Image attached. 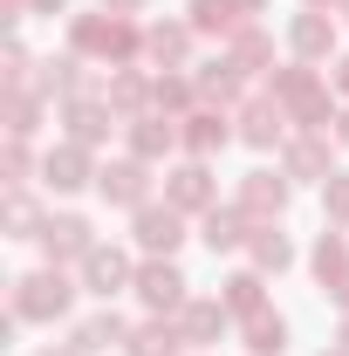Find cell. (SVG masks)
Wrapping results in <instances>:
<instances>
[{
  "mask_svg": "<svg viewBox=\"0 0 349 356\" xmlns=\"http://www.w3.org/2000/svg\"><path fill=\"white\" fill-rule=\"evenodd\" d=\"M69 55H83V62H110V69H131L137 55H144V28H137L131 14H69Z\"/></svg>",
  "mask_w": 349,
  "mask_h": 356,
  "instance_id": "cell-1",
  "label": "cell"
},
{
  "mask_svg": "<svg viewBox=\"0 0 349 356\" xmlns=\"http://www.w3.org/2000/svg\"><path fill=\"white\" fill-rule=\"evenodd\" d=\"M267 96H274L302 131H329V124H336V103H329V83L315 76V62H288V69H274V76H267Z\"/></svg>",
  "mask_w": 349,
  "mask_h": 356,
  "instance_id": "cell-2",
  "label": "cell"
},
{
  "mask_svg": "<svg viewBox=\"0 0 349 356\" xmlns=\"http://www.w3.org/2000/svg\"><path fill=\"white\" fill-rule=\"evenodd\" d=\"M7 309L21 315V322H62V315L76 309V281L62 274V267H35V274H21L14 281V295H7Z\"/></svg>",
  "mask_w": 349,
  "mask_h": 356,
  "instance_id": "cell-3",
  "label": "cell"
},
{
  "mask_svg": "<svg viewBox=\"0 0 349 356\" xmlns=\"http://www.w3.org/2000/svg\"><path fill=\"white\" fill-rule=\"evenodd\" d=\"M131 240H137L144 261H172L178 247H185V213H178L172 199H151V206L131 213Z\"/></svg>",
  "mask_w": 349,
  "mask_h": 356,
  "instance_id": "cell-4",
  "label": "cell"
},
{
  "mask_svg": "<svg viewBox=\"0 0 349 356\" xmlns=\"http://www.w3.org/2000/svg\"><path fill=\"white\" fill-rule=\"evenodd\" d=\"M288 192H295V178H288V172H267V165H254V172L233 185V206H240L254 226H274L281 213H288Z\"/></svg>",
  "mask_w": 349,
  "mask_h": 356,
  "instance_id": "cell-5",
  "label": "cell"
},
{
  "mask_svg": "<svg viewBox=\"0 0 349 356\" xmlns=\"http://www.w3.org/2000/svg\"><path fill=\"white\" fill-rule=\"evenodd\" d=\"M131 295H137V302H144L151 315H178L185 302H192V281L178 274V261H137Z\"/></svg>",
  "mask_w": 349,
  "mask_h": 356,
  "instance_id": "cell-6",
  "label": "cell"
},
{
  "mask_svg": "<svg viewBox=\"0 0 349 356\" xmlns=\"http://www.w3.org/2000/svg\"><path fill=\"white\" fill-rule=\"evenodd\" d=\"M96 192H103V206H124V213H137V206H151V165L124 151V158L96 165Z\"/></svg>",
  "mask_w": 349,
  "mask_h": 356,
  "instance_id": "cell-7",
  "label": "cell"
},
{
  "mask_svg": "<svg viewBox=\"0 0 349 356\" xmlns=\"http://www.w3.org/2000/svg\"><path fill=\"white\" fill-rule=\"evenodd\" d=\"M165 199H172L178 213L206 220V213L219 206V178H213V165H206V158H185V165H172V172H165Z\"/></svg>",
  "mask_w": 349,
  "mask_h": 356,
  "instance_id": "cell-8",
  "label": "cell"
},
{
  "mask_svg": "<svg viewBox=\"0 0 349 356\" xmlns=\"http://www.w3.org/2000/svg\"><path fill=\"white\" fill-rule=\"evenodd\" d=\"M35 247H42L48 267H69V261H83L89 247H96V226H89L83 213H48L42 233H35Z\"/></svg>",
  "mask_w": 349,
  "mask_h": 356,
  "instance_id": "cell-9",
  "label": "cell"
},
{
  "mask_svg": "<svg viewBox=\"0 0 349 356\" xmlns=\"http://www.w3.org/2000/svg\"><path fill=\"white\" fill-rule=\"evenodd\" d=\"M76 274H83V288H89V295H103V302H110V295H124V288L137 281V261L124 254V247L96 240V247H89L83 261H76Z\"/></svg>",
  "mask_w": 349,
  "mask_h": 356,
  "instance_id": "cell-10",
  "label": "cell"
},
{
  "mask_svg": "<svg viewBox=\"0 0 349 356\" xmlns=\"http://www.w3.org/2000/svg\"><path fill=\"white\" fill-rule=\"evenodd\" d=\"M281 172L295 178V185H329V178H336V144L322 131L288 137V144H281Z\"/></svg>",
  "mask_w": 349,
  "mask_h": 356,
  "instance_id": "cell-11",
  "label": "cell"
},
{
  "mask_svg": "<svg viewBox=\"0 0 349 356\" xmlns=\"http://www.w3.org/2000/svg\"><path fill=\"white\" fill-rule=\"evenodd\" d=\"M178 137H185V158H206V165H213L219 151L240 137V124H233V110H206V103H199L192 117H178Z\"/></svg>",
  "mask_w": 349,
  "mask_h": 356,
  "instance_id": "cell-12",
  "label": "cell"
},
{
  "mask_svg": "<svg viewBox=\"0 0 349 356\" xmlns=\"http://www.w3.org/2000/svg\"><path fill=\"white\" fill-rule=\"evenodd\" d=\"M124 151H131V158H144V165H158V158L185 151L178 117H165V110H144V117H131V124H124Z\"/></svg>",
  "mask_w": 349,
  "mask_h": 356,
  "instance_id": "cell-13",
  "label": "cell"
},
{
  "mask_svg": "<svg viewBox=\"0 0 349 356\" xmlns=\"http://www.w3.org/2000/svg\"><path fill=\"white\" fill-rule=\"evenodd\" d=\"M233 124H240V144H254V151H281V144H288V124H295V117H288V110H281L274 96H247Z\"/></svg>",
  "mask_w": 349,
  "mask_h": 356,
  "instance_id": "cell-14",
  "label": "cell"
},
{
  "mask_svg": "<svg viewBox=\"0 0 349 356\" xmlns=\"http://www.w3.org/2000/svg\"><path fill=\"white\" fill-rule=\"evenodd\" d=\"M172 322H178V336H185V350H206V343H219V336L233 329V309H226L219 295H192Z\"/></svg>",
  "mask_w": 349,
  "mask_h": 356,
  "instance_id": "cell-15",
  "label": "cell"
},
{
  "mask_svg": "<svg viewBox=\"0 0 349 356\" xmlns=\"http://www.w3.org/2000/svg\"><path fill=\"white\" fill-rule=\"evenodd\" d=\"M42 185L55 192V199H69V192H83V185H96V165H89V144H55L42 158Z\"/></svg>",
  "mask_w": 349,
  "mask_h": 356,
  "instance_id": "cell-16",
  "label": "cell"
},
{
  "mask_svg": "<svg viewBox=\"0 0 349 356\" xmlns=\"http://www.w3.org/2000/svg\"><path fill=\"white\" fill-rule=\"evenodd\" d=\"M62 124H69V144H89V151H96V144L117 131L124 117H117V110L89 89V96H69V103H62Z\"/></svg>",
  "mask_w": 349,
  "mask_h": 356,
  "instance_id": "cell-17",
  "label": "cell"
},
{
  "mask_svg": "<svg viewBox=\"0 0 349 356\" xmlns=\"http://www.w3.org/2000/svg\"><path fill=\"white\" fill-rule=\"evenodd\" d=\"M288 48H295V62H329V55H336V14L302 7V14L288 21Z\"/></svg>",
  "mask_w": 349,
  "mask_h": 356,
  "instance_id": "cell-18",
  "label": "cell"
},
{
  "mask_svg": "<svg viewBox=\"0 0 349 356\" xmlns=\"http://www.w3.org/2000/svg\"><path fill=\"white\" fill-rule=\"evenodd\" d=\"M69 343H76V350H83V356L124 350V343H131V322H124V315H117V309H96V315H83V322L69 329Z\"/></svg>",
  "mask_w": 349,
  "mask_h": 356,
  "instance_id": "cell-19",
  "label": "cell"
},
{
  "mask_svg": "<svg viewBox=\"0 0 349 356\" xmlns=\"http://www.w3.org/2000/svg\"><path fill=\"white\" fill-rule=\"evenodd\" d=\"M226 62H233L247 83H254V76H274V35H267L261 21H247V28L226 42Z\"/></svg>",
  "mask_w": 349,
  "mask_h": 356,
  "instance_id": "cell-20",
  "label": "cell"
},
{
  "mask_svg": "<svg viewBox=\"0 0 349 356\" xmlns=\"http://www.w3.org/2000/svg\"><path fill=\"white\" fill-rule=\"evenodd\" d=\"M192 83H199V103H206V110H233V103L247 96V76H240L226 55H219V62H199Z\"/></svg>",
  "mask_w": 349,
  "mask_h": 356,
  "instance_id": "cell-21",
  "label": "cell"
},
{
  "mask_svg": "<svg viewBox=\"0 0 349 356\" xmlns=\"http://www.w3.org/2000/svg\"><path fill=\"white\" fill-rule=\"evenodd\" d=\"M199 240H206L213 254H240V247L254 240V220H247V213H240V206L226 199V206H213V213L199 220Z\"/></svg>",
  "mask_w": 349,
  "mask_h": 356,
  "instance_id": "cell-22",
  "label": "cell"
},
{
  "mask_svg": "<svg viewBox=\"0 0 349 356\" xmlns=\"http://www.w3.org/2000/svg\"><path fill=\"white\" fill-rule=\"evenodd\" d=\"M144 55L158 69H185L192 55V21H144Z\"/></svg>",
  "mask_w": 349,
  "mask_h": 356,
  "instance_id": "cell-23",
  "label": "cell"
},
{
  "mask_svg": "<svg viewBox=\"0 0 349 356\" xmlns=\"http://www.w3.org/2000/svg\"><path fill=\"white\" fill-rule=\"evenodd\" d=\"M103 103H110L124 124H131V117H144V110H151V69H110Z\"/></svg>",
  "mask_w": 349,
  "mask_h": 356,
  "instance_id": "cell-24",
  "label": "cell"
},
{
  "mask_svg": "<svg viewBox=\"0 0 349 356\" xmlns=\"http://www.w3.org/2000/svg\"><path fill=\"white\" fill-rule=\"evenodd\" d=\"M308 274L322 281V295L349 274V233H343V226H322V240L308 247Z\"/></svg>",
  "mask_w": 349,
  "mask_h": 356,
  "instance_id": "cell-25",
  "label": "cell"
},
{
  "mask_svg": "<svg viewBox=\"0 0 349 356\" xmlns=\"http://www.w3.org/2000/svg\"><path fill=\"white\" fill-rule=\"evenodd\" d=\"M247 267H261V274H288V267H295V240L281 233V220H274V226H254V240H247Z\"/></svg>",
  "mask_w": 349,
  "mask_h": 356,
  "instance_id": "cell-26",
  "label": "cell"
},
{
  "mask_svg": "<svg viewBox=\"0 0 349 356\" xmlns=\"http://www.w3.org/2000/svg\"><path fill=\"white\" fill-rule=\"evenodd\" d=\"M35 89H42V96H55V103H69V96H89L83 55H48V62H42V76H35Z\"/></svg>",
  "mask_w": 349,
  "mask_h": 356,
  "instance_id": "cell-27",
  "label": "cell"
},
{
  "mask_svg": "<svg viewBox=\"0 0 349 356\" xmlns=\"http://www.w3.org/2000/svg\"><path fill=\"white\" fill-rule=\"evenodd\" d=\"M124 356H185V336H178L172 315H151V322H137V329H131Z\"/></svg>",
  "mask_w": 349,
  "mask_h": 356,
  "instance_id": "cell-28",
  "label": "cell"
},
{
  "mask_svg": "<svg viewBox=\"0 0 349 356\" xmlns=\"http://www.w3.org/2000/svg\"><path fill=\"white\" fill-rule=\"evenodd\" d=\"M219 302L240 315V322H247V315H261V309H267V274H261V267H240V274H226V281H219Z\"/></svg>",
  "mask_w": 349,
  "mask_h": 356,
  "instance_id": "cell-29",
  "label": "cell"
},
{
  "mask_svg": "<svg viewBox=\"0 0 349 356\" xmlns=\"http://www.w3.org/2000/svg\"><path fill=\"white\" fill-rule=\"evenodd\" d=\"M192 35H219V42H233L240 28H247V14H240V0H192Z\"/></svg>",
  "mask_w": 349,
  "mask_h": 356,
  "instance_id": "cell-30",
  "label": "cell"
},
{
  "mask_svg": "<svg viewBox=\"0 0 349 356\" xmlns=\"http://www.w3.org/2000/svg\"><path fill=\"white\" fill-rule=\"evenodd\" d=\"M192 103H199V83H192V76H178V69H158V76H151V110L192 117Z\"/></svg>",
  "mask_w": 349,
  "mask_h": 356,
  "instance_id": "cell-31",
  "label": "cell"
},
{
  "mask_svg": "<svg viewBox=\"0 0 349 356\" xmlns=\"http://www.w3.org/2000/svg\"><path fill=\"white\" fill-rule=\"evenodd\" d=\"M240 336H247V356H281V350H288V315L261 309V315L240 322Z\"/></svg>",
  "mask_w": 349,
  "mask_h": 356,
  "instance_id": "cell-32",
  "label": "cell"
},
{
  "mask_svg": "<svg viewBox=\"0 0 349 356\" xmlns=\"http://www.w3.org/2000/svg\"><path fill=\"white\" fill-rule=\"evenodd\" d=\"M42 206H35V192L28 185H7V206H0V226H7V240H35L42 233Z\"/></svg>",
  "mask_w": 349,
  "mask_h": 356,
  "instance_id": "cell-33",
  "label": "cell"
},
{
  "mask_svg": "<svg viewBox=\"0 0 349 356\" xmlns=\"http://www.w3.org/2000/svg\"><path fill=\"white\" fill-rule=\"evenodd\" d=\"M42 89H7V137H35L42 131Z\"/></svg>",
  "mask_w": 349,
  "mask_h": 356,
  "instance_id": "cell-34",
  "label": "cell"
},
{
  "mask_svg": "<svg viewBox=\"0 0 349 356\" xmlns=\"http://www.w3.org/2000/svg\"><path fill=\"white\" fill-rule=\"evenodd\" d=\"M28 172H35L28 137H7V151H0V178H7V185H28Z\"/></svg>",
  "mask_w": 349,
  "mask_h": 356,
  "instance_id": "cell-35",
  "label": "cell"
},
{
  "mask_svg": "<svg viewBox=\"0 0 349 356\" xmlns=\"http://www.w3.org/2000/svg\"><path fill=\"white\" fill-rule=\"evenodd\" d=\"M322 213H329V226H349V172H336L322 185Z\"/></svg>",
  "mask_w": 349,
  "mask_h": 356,
  "instance_id": "cell-36",
  "label": "cell"
},
{
  "mask_svg": "<svg viewBox=\"0 0 349 356\" xmlns=\"http://www.w3.org/2000/svg\"><path fill=\"white\" fill-rule=\"evenodd\" d=\"M329 89H336V96H343V103H349V48H343V55H336V69H329Z\"/></svg>",
  "mask_w": 349,
  "mask_h": 356,
  "instance_id": "cell-37",
  "label": "cell"
},
{
  "mask_svg": "<svg viewBox=\"0 0 349 356\" xmlns=\"http://www.w3.org/2000/svg\"><path fill=\"white\" fill-rule=\"evenodd\" d=\"M28 14H42V21H55V14H69V0H28Z\"/></svg>",
  "mask_w": 349,
  "mask_h": 356,
  "instance_id": "cell-38",
  "label": "cell"
},
{
  "mask_svg": "<svg viewBox=\"0 0 349 356\" xmlns=\"http://www.w3.org/2000/svg\"><path fill=\"white\" fill-rule=\"evenodd\" d=\"M103 7H110V14H144L151 0H103Z\"/></svg>",
  "mask_w": 349,
  "mask_h": 356,
  "instance_id": "cell-39",
  "label": "cell"
},
{
  "mask_svg": "<svg viewBox=\"0 0 349 356\" xmlns=\"http://www.w3.org/2000/svg\"><path fill=\"white\" fill-rule=\"evenodd\" d=\"M329 302H336V309L349 315V274H343V281H336V288H329Z\"/></svg>",
  "mask_w": 349,
  "mask_h": 356,
  "instance_id": "cell-40",
  "label": "cell"
},
{
  "mask_svg": "<svg viewBox=\"0 0 349 356\" xmlns=\"http://www.w3.org/2000/svg\"><path fill=\"white\" fill-rule=\"evenodd\" d=\"M336 144H349V103L336 110Z\"/></svg>",
  "mask_w": 349,
  "mask_h": 356,
  "instance_id": "cell-41",
  "label": "cell"
},
{
  "mask_svg": "<svg viewBox=\"0 0 349 356\" xmlns=\"http://www.w3.org/2000/svg\"><path fill=\"white\" fill-rule=\"evenodd\" d=\"M35 356H83L76 343H48V350H35Z\"/></svg>",
  "mask_w": 349,
  "mask_h": 356,
  "instance_id": "cell-42",
  "label": "cell"
},
{
  "mask_svg": "<svg viewBox=\"0 0 349 356\" xmlns=\"http://www.w3.org/2000/svg\"><path fill=\"white\" fill-rule=\"evenodd\" d=\"M336 350H349V315H343V329H336Z\"/></svg>",
  "mask_w": 349,
  "mask_h": 356,
  "instance_id": "cell-43",
  "label": "cell"
},
{
  "mask_svg": "<svg viewBox=\"0 0 349 356\" xmlns=\"http://www.w3.org/2000/svg\"><path fill=\"white\" fill-rule=\"evenodd\" d=\"M302 7H329V14H336V7H343V0H302Z\"/></svg>",
  "mask_w": 349,
  "mask_h": 356,
  "instance_id": "cell-44",
  "label": "cell"
},
{
  "mask_svg": "<svg viewBox=\"0 0 349 356\" xmlns=\"http://www.w3.org/2000/svg\"><path fill=\"white\" fill-rule=\"evenodd\" d=\"M336 14H343V21H349V0H343V7H336Z\"/></svg>",
  "mask_w": 349,
  "mask_h": 356,
  "instance_id": "cell-45",
  "label": "cell"
},
{
  "mask_svg": "<svg viewBox=\"0 0 349 356\" xmlns=\"http://www.w3.org/2000/svg\"><path fill=\"white\" fill-rule=\"evenodd\" d=\"M322 356H349V350H322Z\"/></svg>",
  "mask_w": 349,
  "mask_h": 356,
  "instance_id": "cell-46",
  "label": "cell"
}]
</instances>
